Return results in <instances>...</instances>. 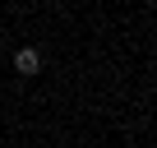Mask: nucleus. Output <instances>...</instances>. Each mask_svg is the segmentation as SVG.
Returning a JSON list of instances; mask_svg holds the SVG:
<instances>
[{
    "mask_svg": "<svg viewBox=\"0 0 157 148\" xmlns=\"http://www.w3.org/2000/svg\"><path fill=\"white\" fill-rule=\"evenodd\" d=\"M14 69L23 74V79H33V74L42 69V56H37V46H19V51H14Z\"/></svg>",
    "mask_w": 157,
    "mask_h": 148,
    "instance_id": "f257e3e1",
    "label": "nucleus"
}]
</instances>
